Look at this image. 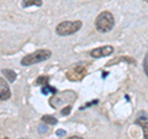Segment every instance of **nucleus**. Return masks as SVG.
Here are the masks:
<instances>
[{"label":"nucleus","mask_w":148,"mask_h":139,"mask_svg":"<svg viewBox=\"0 0 148 139\" xmlns=\"http://www.w3.org/2000/svg\"><path fill=\"white\" fill-rule=\"evenodd\" d=\"M68 139H83L80 137H77V136H74V137H71V138H68Z\"/></svg>","instance_id":"17"},{"label":"nucleus","mask_w":148,"mask_h":139,"mask_svg":"<svg viewBox=\"0 0 148 139\" xmlns=\"http://www.w3.org/2000/svg\"><path fill=\"white\" fill-rule=\"evenodd\" d=\"M51 50L48 49H38L36 50V52L31 53V54H27L26 57L21 61V65L24 67H29V65H32V64L35 63H41V62H45L47 61V59L51 58Z\"/></svg>","instance_id":"2"},{"label":"nucleus","mask_w":148,"mask_h":139,"mask_svg":"<svg viewBox=\"0 0 148 139\" xmlns=\"http://www.w3.org/2000/svg\"><path fill=\"white\" fill-rule=\"evenodd\" d=\"M48 80H49V78L48 76H40L37 80L35 81V85H47L48 84Z\"/></svg>","instance_id":"11"},{"label":"nucleus","mask_w":148,"mask_h":139,"mask_svg":"<svg viewBox=\"0 0 148 139\" xmlns=\"http://www.w3.org/2000/svg\"><path fill=\"white\" fill-rule=\"evenodd\" d=\"M32 5L41 6L42 5V0H24V1H22V7H29Z\"/></svg>","instance_id":"9"},{"label":"nucleus","mask_w":148,"mask_h":139,"mask_svg":"<svg viewBox=\"0 0 148 139\" xmlns=\"http://www.w3.org/2000/svg\"><path fill=\"white\" fill-rule=\"evenodd\" d=\"M42 122L43 123H47V124H56L58 121H57V118L54 117V116H49V114H46L42 117Z\"/></svg>","instance_id":"10"},{"label":"nucleus","mask_w":148,"mask_h":139,"mask_svg":"<svg viewBox=\"0 0 148 139\" xmlns=\"http://www.w3.org/2000/svg\"><path fill=\"white\" fill-rule=\"evenodd\" d=\"M71 110H72L71 106H67V107H64V108L62 110V114H63V116H68L69 113H71Z\"/></svg>","instance_id":"13"},{"label":"nucleus","mask_w":148,"mask_h":139,"mask_svg":"<svg viewBox=\"0 0 148 139\" xmlns=\"http://www.w3.org/2000/svg\"><path fill=\"white\" fill-rule=\"evenodd\" d=\"M64 134H66L64 131H57V136H64Z\"/></svg>","instance_id":"16"},{"label":"nucleus","mask_w":148,"mask_h":139,"mask_svg":"<svg viewBox=\"0 0 148 139\" xmlns=\"http://www.w3.org/2000/svg\"><path fill=\"white\" fill-rule=\"evenodd\" d=\"M38 129H40V133H46V132H47V127L42 126V124H41V126L38 127Z\"/></svg>","instance_id":"14"},{"label":"nucleus","mask_w":148,"mask_h":139,"mask_svg":"<svg viewBox=\"0 0 148 139\" xmlns=\"http://www.w3.org/2000/svg\"><path fill=\"white\" fill-rule=\"evenodd\" d=\"M115 25V18L114 15L110 11H103L99 14L98 17L95 20V27L99 32H109L112 30V27Z\"/></svg>","instance_id":"1"},{"label":"nucleus","mask_w":148,"mask_h":139,"mask_svg":"<svg viewBox=\"0 0 148 139\" xmlns=\"http://www.w3.org/2000/svg\"><path fill=\"white\" fill-rule=\"evenodd\" d=\"M10 96H11V91L10 87H9V84L3 78H0V100L1 101L9 100Z\"/></svg>","instance_id":"6"},{"label":"nucleus","mask_w":148,"mask_h":139,"mask_svg":"<svg viewBox=\"0 0 148 139\" xmlns=\"http://www.w3.org/2000/svg\"><path fill=\"white\" fill-rule=\"evenodd\" d=\"M48 92H52V94H56V92H57V89H54V87L49 86V85L47 84V85H45V86L42 87V94H43V95H47Z\"/></svg>","instance_id":"12"},{"label":"nucleus","mask_w":148,"mask_h":139,"mask_svg":"<svg viewBox=\"0 0 148 139\" xmlns=\"http://www.w3.org/2000/svg\"><path fill=\"white\" fill-rule=\"evenodd\" d=\"M112 52H114V47H111V46H103V47L90 50V55L92 58H103L112 54Z\"/></svg>","instance_id":"5"},{"label":"nucleus","mask_w":148,"mask_h":139,"mask_svg":"<svg viewBox=\"0 0 148 139\" xmlns=\"http://www.w3.org/2000/svg\"><path fill=\"white\" fill-rule=\"evenodd\" d=\"M82 26H83V24L79 20L63 21L57 26L56 32H57V35H59V36H71V35H74L75 32L79 31L82 29Z\"/></svg>","instance_id":"3"},{"label":"nucleus","mask_w":148,"mask_h":139,"mask_svg":"<svg viewBox=\"0 0 148 139\" xmlns=\"http://www.w3.org/2000/svg\"><path fill=\"white\" fill-rule=\"evenodd\" d=\"M3 74L5 75V78L8 79L10 82H12V81H15L16 80V73L14 72V70H10V69H3Z\"/></svg>","instance_id":"8"},{"label":"nucleus","mask_w":148,"mask_h":139,"mask_svg":"<svg viewBox=\"0 0 148 139\" xmlns=\"http://www.w3.org/2000/svg\"><path fill=\"white\" fill-rule=\"evenodd\" d=\"M136 123L137 124H140V126L143 128V131H145V138L147 139V113L145 112V113H142L140 117H138L137 119H136Z\"/></svg>","instance_id":"7"},{"label":"nucleus","mask_w":148,"mask_h":139,"mask_svg":"<svg viewBox=\"0 0 148 139\" xmlns=\"http://www.w3.org/2000/svg\"><path fill=\"white\" fill-rule=\"evenodd\" d=\"M85 75H86V69H85V67L80 65V64L79 65H75L72 69H69L67 73V78L71 81H80Z\"/></svg>","instance_id":"4"},{"label":"nucleus","mask_w":148,"mask_h":139,"mask_svg":"<svg viewBox=\"0 0 148 139\" xmlns=\"http://www.w3.org/2000/svg\"><path fill=\"white\" fill-rule=\"evenodd\" d=\"M21 139H27V138H21Z\"/></svg>","instance_id":"18"},{"label":"nucleus","mask_w":148,"mask_h":139,"mask_svg":"<svg viewBox=\"0 0 148 139\" xmlns=\"http://www.w3.org/2000/svg\"><path fill=\"white\" fill-rule=\"evenodd\" d=\"M147 61H148V57L146 55V57H145V62H143V64H145V73H146V75H147V73H148V68H147Z\"/></svg>","instance_id":"15"}]
</instances>
